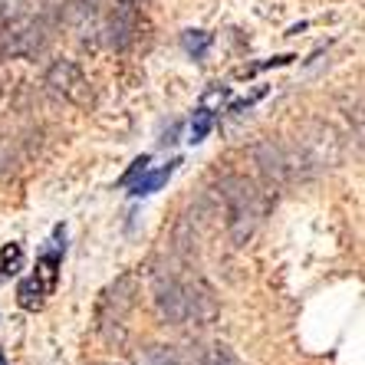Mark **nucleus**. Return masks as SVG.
<instances>
[{"label":"nucleus","mask_w":365,"mask_h":365,"mask_svg":"<svg viewBox=\"0 0 365 365\" xmlns=\"http://www.w3.org/2000/svg\"><path fill=\"white\" fill-rule=\"evenodd\" d=\"M155 309L165 323L181 326V323H204L214 316V297L204 283H191V280H178L168 277L155 287Z\"/></svg>","instance_id":"obj_1"},{"label":"nucleus","mask_w":365,"mask_h":365,"mask_svg":"<svg viewBox=\"0 0 365 365\" xmlns=\"http://www.w3.org/2000/svg\"><path fill=\"white\" fill-rule=\"evenodd\" d=\"M224 207H227V227H230V237L234 244H244L250 234H254L257 221L264 217L267 211V197L257 191L254 181L240 178V175H230V178L221 181L217 187Z\"/></svg>","instance_id":"obj_2"},{"label":"nucleus","mask_w":365,"mask_h":365,"mask_svg":"<svg viewBox=\"0 0 365 365\" xmlns=\"http://www.w3.org/2000/svg\"><path fill=\"white\" fill-rule=\"evenodd\" d=\"M135 293H138V283L132 273L119 277V280L112 283L99 299V309H96V319H99V332L109 339L112 329H122L125 326V316L128 309L135 306Z\"/></svg>","instance_id":"obj_3"},{"label":"nucleus","mask_w":365,"mask_h":365,"mask_svg":"<svg viewBox=\"0 0 365 365\" xmlns=\"http://www.w3.org/2000/svg\"><path fill=\"white\" fill-rule=\"evenodd\" d=\"M46 40H50V34H46L43 20L17 17L0 30V53L4 56H36L46 50Z\"/></svg>","instance_id":"obj_4"},{"label":"nucleus","mask_w":365,"mask_h":365,"mask_svg":"<svg viewBox=\"0 0 365 365\" xmlns=\"http://www.w3.org/2000/svg\"><path fill=\"white\" fill-rule=\"evenodd\" d=\"M138 30V14H135V0H115V7L109 10V17L102 24V34L112 50H128L135 40Z\"/></svg>","instance_id":"obj_5"},{"label":"nucleus","mask_w":365,"mask_h":365,"mask_svg":"<svg viewBox=\"0 0 365 365\" xmlns=\"http://www.w3.org/2000/svg\"><path fill=\"white\" fill-rule=\"evenodd\" d=\"M46 86H50L56 96H66V99H86V76L76 63L69 60H56L50 69H46Z\"/></svg>","instance_id":"obj_6"},{"label":"nucleus","mask_w":365,"mask_h":365,"mask_svg":"<svg viewBox=\"0 0 365 365\" xmlns=\"http://www.w3.org/2000/svg\"><path fill=\"white\" fill-rule=\"evenodd\" d=\"M178 165H181V158H171V162L162 165L158 171H148V168H145L142 178H135L132 185H128V187H132L128 195H132V197H148V195H155V191H158V187H162L165 181L175 175V171H178Z\"/></svg>","instance_id":"obj_7"},{"label":"nucleus","mask_w":365,"mask_h":365,"mask_svg":"<svg viewBox=\"0 0 365 365\" xmlns=\"http://www.w3.org/2000/svg\"><path fill=\"white\" fill-rule=\"evenodd\" d=\"M50 293H53V287L43 280L40 273L26 277V280L17 287V299H20V306H24V309H40L43 299L50 297Z\"/></svg>","instance_id":"obj_8"},{"label":"nucleus","mask_w":365,"mask_h":365,"mask_svg":"<svg viewBox=\"0 0 365 365\" xmlns=\"http://www.w3.org/2000/svg\"><path fill=\"white\" fill-rule=\"evenodd\" d=\"M181 43H185L187 56H195V60H204L207 56V50H211V34H204V30H185V36H181Z\"/></svg>","instance_id":"obj_9"},{"label":"nucleus","mask_w":365,"mask_h":365,"mask_svg":"<svg viewBox=\"0 0 365 365\" xmlns=\"http://www.w3.org/2000/svg\"><path fill=\"white\" fill-rule=\"evenodd\" d=\"M20 267H24V247L20 244L0 247V277H14Z\"/></svg>","instance_id":"obj_10"},{"label":"nucleus","mask_w":365,"mask_h":365,"mask_svg":"<svg viewBox=\"0 0 365 365\" xmlns=\"http://www.w3.org/2000/svg\"><path fill=\"white\" fill-rule=\"evenodd\" d=\"M211 128H214V109H197L195 112V122H191V138H187V142H191V145L204 142Z\"/></svg>","instance_id":"obj_11"},{"label":"nucleus","mask_w":365,"mask_h":365,"mask_svg":"<svg viewBox=\"0 0 365 365\" xmlns=\"http://www.w3.org/2000/svg\"><path fill=\"white\" fill-rule=\"evenodd\" d=\"M148 362H152V365H187L185 359H181L178 349H171V346H155V349H148Z\"/></svg>","instance_id":"obj_12"},{"label":"nucleus","mask_w":365,"mask_h":365,"mask_svg":"<svg viewBox=\"0 0 365 365\" xmlns=\"http://www.w3.org/2000/svg\"><path fill=\"white\" fill-rule=\"evenodd\" d=\"M148 162H152V155H138L135 162H132V168H128L125 175H122V178H119V187H128V185H132V181H135V178H142V171L148 168Z\"/></svg>","instance_id":"obj_13"},{"label":"nucleus","mask_w":365,"mask_h":365,"mask_svg":"<svg viewBox=\"0 0 365 365\" xmlns=\"http://www.w3.org/2000/svg\"><path fill=\"white\" fill-rule=\"evenodd\" d=\"M197 365H237V362H234V356H230L227 349L217 346V349H211V352H207V356H204Z\"/></svg>","instance_id":"obj_14"},{"label":"nucleus","mask_w":365,"mask_h":365,"mask_svg":"<svg viewBox=\"0 0 365 365\" xmlns=\"http://www.w3.org/2000/svg\"><path fill=\"white\" fill-rule=\"evenodd\" d=\"M264 96H267V86H260V89H257L254 96H244V99H237V102H234V106H230V112H234V115H240V112L254 109V106H257V102H260V99H264Z\"/></svg>","instance_id":"obj_15"},{"label":"nucleus","mask_w":365,"mask_h":365,"mask_svg":"<svg viewBox=\"0 0 365 365\" xmlns=\"http://www.w3.org/2000/svg\"><path fill=\"white\" fill-rule=\"evenodd\" d=\"M17 165V155H14V148H10V142L4 138L0 142V171H7V168H14Z\"/></svg>","instance_id":"obj_16"},{"label":"nucleus","mask_w":365,"mask_h":365,"mask_svg":"<svg viewBox=\"0 0 365 365\" xmlns=\"http://www.w3.org/2000/svg\"><path fill=\"white\" fill-rule=\"evenodd\" d=\"M181 128H185V122H171V128L165 132L162 138H158V142H162V145H175V142H178V135H181Z\"/></svg>","instance_id":"obj_17"},{"label":"nucleus","mask_w":365,"mask_h":365,"mask_svg":"<svg viewBox=\"0 0 365 365\" xmlns=\"http://www.w3.org/2000/svg\"><path fill=\"white\" fill-rule=\"evenodd\" d=\"M0 365H7V359H4V352H0Z\"/></svg>","instance_id":"obj_18"}]
</instances>
